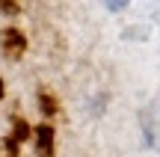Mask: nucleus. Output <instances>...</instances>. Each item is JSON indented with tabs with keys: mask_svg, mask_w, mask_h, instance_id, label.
<instances>
[{
	"mask_svg": "<svg viewBox=\"0 0 160 157\" xmlns=\"http://www.w3.org/2000/svg\"><path fill=\"white\" fill-rule=\"evenodd\" d=\"M0 47H3V56L21 59L24 51H27V36H24L21 30H15V27H6L3 33H0Z\"/></svg>",
	"mask_w": 160,
	"mask_h": 157,
	"instance_id": "1",
	"label": "nucleus"
},
{
	"mask_svg": "<svg viewBox=\"0 0 160 157\" xmlns=\"http://www.w3.org/2000/svg\"><path fill=\"white\" fill-rule=\"evenodd\" d=\"M53 140H57V134H53L51 125H39V128H33V142H36V151L39 157H53Z\"/></svg>",
	"mask_w": 160,
	"mask_h": 157,
	"instance_id": "2",
	"label": "nucleus"
},
{
	"mask_svg": "<svg viewBox=\"0 0 160 157\" xmlns=\"http://www.w3.org/2000/svg\"><path fill=\"white\" fill-rule=\"evenodd\" d=\"M39 110H42V116H48V119H53L59 113V98L51 89H39Z\"/></svg>",
	"mask_w": 160,
	"mask_h": 157,
	"instance_id": "3",
	"label": "nucleus"
},
{
	"mask_svg": "<svg viewBox=\"0 0 160 157\" xmlns=\"http://www.w3.org/2000/svg\"><path fill=\"white\" fill-rule=\"evenodd\" d=\"M30 136H33V128H30L24 119H12V136L9 140H15L18 145H21V142H27Z\"/></svg>",
	"mask_w": 160,
	"mask_h": 157,
	"instance_id": "4",
	"label": "nucleus"
},
{
	"mask_svg": "<svg viewBox=\"0 0 160 157\" xmlns=\"http://www.w3.org/2000/svg\"><path fill=\"white\" fill-rule=\"evenodd\" d=\"M0 12L3 15H21V3L18 0H0Z\"/></svg>",
	"mask_w": 160,
	"mask_h": 157,
	"instance_id": "5",
	"label": "nucleus"
},
{
	"mask_svg": "<svg viewBox=\"0 0 160 157\" xmlns=\"http://www.w3.org/2000/svg\"><path fill=\"white\" fill-rule=\"evenodd\" d=\"M104 3H107L110 12H122V9H128V3H131V0H104Z\"/></svg>",
	"mask_w": 160,
	"mask_h": 157,
	"instance_id": "6",
	"label": "nucleus"
},
{
	"mask_svg": "<svg viewBox=\"0 0 160 157\" xmlns=\"http://www.w3.org/2000/svg\"><path fill=\"white\" fill-rule=\"evenodd\" d=\"M0 98H3V80H0Z\"/></svg>",
	"mask_w": 160,
	"mask_h": 157,
	"instance_id": "7",
	"label": "nucleus"
}]
</instances>
